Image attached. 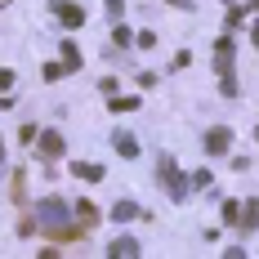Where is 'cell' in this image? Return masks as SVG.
Masks as SVG:
<instances>
[{
  "mask_svg": "<svg viewBox=\"0 0 259 259\" xmlns=\"http://www.w3.org/2000/svg\"><path fill=\"white\" fill-rule=\"evenodd\" d=\"M107 14H112V23H116V18L125 14V5H121V0H107Z\"/></svg>",
  "mask_w": 259,
  "mask_h": 259,
  "instance_id": "20",
  "label": "cell"
},
{
  "mask_svg": "<svg viewBox=\"0 0 259 259\" xmlns=\"http://www.w3.org/2000/svg\"><path fill=\"white\" fill-rule=\"evenodd\" d=\"M112 40H116V45H121V50H125V45H134V31H130V27H112Z\"/></svg>",
  "mask_w": 259,
  "mask_h": 259,
  "instance_id": "15",
  "label": "cell"
},
{
  "mask_svg": "<svg viewBox=\"0 0 259 259\" xmlns=\"http://www.w3.org/2000/svg\"><path fill=\"white\" fill-rule=\"evenodd\" d=\"M67 72H72L67 63H45V72H40V76H45V80H58V76H67Z\"/></svg>",
  "mask_w": 259,
  "mask_h": 259,
  "instance_id": "16",
  "label": "cell"
},
{
  "mask_svg": "<svg viewBox=\"0 0 259 259\" xmlns=\"http://www.w3.org/2000/svg\"><path fill=\"white\" fill-rule=\"evenodd\" d=\"M50 14L63 27H80V23H85V9H80L76 0H50Z\"/></svg>",
  "mask_w": 259,
  "mask_h": 259,
  "instance_id": "3",
  "label": "cell"
},
{
  "mask_svg": "<svg viewBox=\"0 0 259 259\" xmlns=\"http://www.w3.org/2000/svg\"><path fill=\"white\" fill-rule=\"evenodd\" d=\"M112 219H116V224H130V219H143V210L134 206V201H116V206H112Z\"/></svg>",
  "mask_w": 259,
  "mask_h": 259,
  "instance_id": "11",
  "label": "cell"
},
{
  "mask_svg": "<svg viewBox=\"0 0 259 259\" xmlns=\"http://www.w3.org/2000/svg\"><path fill=\"white\" fill-rule=\"evenodd\" d=\"M214 72H219V80H224V94H228V99H237V76H233V40H228V36H219V40H214Z\"/></svg>",
  "mask_w": 259,
  "mask_h": 259,
  "instance_id": "1",
  "label": "cell"
},
{
  "mask_svg": "<svg viewBox=\"0 0 259 259\" xmlns=\"http://www.w3.org/2000/svg\"><path fill=\"white\" fill-rule=\"evenodd\" d=\"M143 246L134 241V237H112V246H107V255L112 259H130V255H139Z\"/></svg>",
  "mask_w": 259,
  "mask_h": 259,
  "instance_id": "6",
  "label": "cell"
},
{
  "mask_svg": "<svg viewBox=\"0 0 259 259\" xmlns=\"http://www.w3.org/2000/svg\"><path fill=\"white\" fill-rule=\"evenodd\" d=\"M156 179L165 183V192H170L175 201H188V192H192V183H188V179L179 175V165H175L170 156H161V165H156Z\"/></svg>",
  "mask_w": 259,
  "mask_h": 259,
  "instance_id": "2",
  "label": "cell"
},
{
  "mask_svg": "<svg viewBox=\"0 0 259 259\" xmlns=\"http://www.w3.org/2000/svg\"><path fill=\"white\" fill-rule=\"evenodd\" d=\"M63 214H67L63 201H45V206H40V224H45V233H50V228H63Z\"/></svg>",
  "mask_w": 259,
  "mask_h": 259,
  "instance_id": "7",
  "label": "cell"
},
{
  "mask_svg": "<svg viewBox=\"0 0 259 259\" xmlns=\"http://www.w3.org/2000/svg\"><path fill=\"white\" fill-rule=\"evenodd\" d=\"M5 90H14V72H9V67H0V94H5Z\"/></svg>",
  "mask_w": 259,
  "mask_h": 259,
  "instance_id": "19",
  "label": "cell"
},
{
  "mask_svg": "<svg viewBox=\"0 0 259 259\" xmlns=\"http://www.w3.org/2000/svg\"><path fill=\"white\" fill-rule=\"evenodd\" d=\"M72 175L85 179V183H99L103 179V165H94V161H72Z\"/></svg>",
  "mask_w": 259,
  "mask_h": 259,
  "instance_id": "10",
  "label": "cell"
},
{
  "mask_svg": "<svg viewBox=\"0 0 259 259\" xmlns=\"http://www.w3.org/2000/svg\"><path fill=\"white\" fill-rule=\"evenodd\" d=\"M134 107H139V99H134V94H121V99L112 94V112H134Z\"/></svg>",
  "mask_w": 259,
  "mask_h": 259,
  "instance_id": "14",
  "label": "cell"
},
{
  "mask_svg": "<svg viewBox=\"0 0 259 259\" xmlns=\"http://www.w3.org/2000/svg\"><path fill=\"white\" fill-rule=\"evenodd\" d=\"M0 161H5V139H0Z\"/></svg>",
  "mask_w": 259,
  "mask_h": 259,
  "instance_id": "22",
  "label": "cell"
},
{
  "mask_svg": "<svg viewBox=\"0 0 259 259\" xmlns=\"http://www.w3.org/2000/svg\"><path fill=\"white\" fill-rule=\"evenodd\" d=\"M36 152H40V161H58V156H63V134H58V130H45V134L36 139Z\"/></svg>",
  "mask_w": 259,
  "mask_h": 259,
  "instance_id": "4",
  "label": "cell"
},
{
  "mask_svg": "<svg viewBox=\"0 0 259 259\" xmlns=\"http://www.w3.org/2000/svg\"><path fill=\"white\" fill-rule=\"evenodd\" d=\"M255 224H259V201H246L237 214V233H255Z\"/></svg>",
  "mask_w": 259,
  "mask_h": 259,
  "instance_id": "8",
  "label": "cell"
},
{
  "mask_svg": "<svg viewBox=\"0 0 259 259\" xmlns=\"http://www.w3.org/2000/svg\"><path fill=\"white\" fill-rule=\"evenodd\" d=\"M112 148L125 156V161H134V156H139V143H134V134H125V130H116V134H112Z\"/></svg>",
  "mask_w": 259,
  "mask_h": 259,
  "instance_id": "9",
  "label": "cell"
},
{
  "mask_svg": "<svg viewBox=\"0 0 259 259\" xmlns=\"http://www.w3.org/2000/svg\"><path fill=\"white\" fill-rule=\"evenodd\" d=\"M250 40H255V45H259V23H255V31H250Z\"/></svg>",
  "mask_w": 259,
  "mask_h": 259,
  "instance_id": "21",
  "label": "cell"
},
{
  "mask_svg": "<svg viewBox=\"0 0 259 259\" xmlns=\"http://www.w3.org/2000/svg\"><path fill=\"white\" fill-rule=\"evenodd\" d=\"M94 219H99V210L90 206V201H80V206H76V224H85V228H94Z\"/></svg>",
  "mask_w": 259,
  "mask_h": 259,
  "instance_id": "12",
  "label": "cell"
},
{
  "mask_svg": "<svg viewBox=\"0 0 259 259\" xmlns=\"http://www.w3.org/2000/svg\"><path fill=\"white\" fill-rule=\"evenodd\" d=\"M58 54H63V63H67L72 72H76V67H80V50H76V45H72V40H67V45H63V50H58Z\"/></svg>",
  "mask_w": 259,
  "mask_h": 259,
  "instance_id": "13",
  "label": "cell"
},
{
  "mask_svg": "<svg viewBox=\"0 0 259 259\" xmlns=\"http://www.w3.org/2000/svg\"><path fill=\"white\" fill-rule=\"evenodd\" d=\"M237 214H241V206L237 201H224V224H237Z\"/></svg>",
  "mask_w": 259,
  "mask_h": 259,
  "instance_id": "17",
  "label": "cell"
},
{
  "mask_svg": "<svg viewBox=\"0 0 259 259\" xmlns=\"http://www.w3.org/2000/svg\"><path fill=\"white\" fill-rule=\"evenodd\" d=\"M228 148H233V130L214 125V130H210V134H206V152H210V156H224V152H228Z\"/></svg>",
  "mask_w": 259,
  "mask_h": 259,
  "instance_id": "5",
  "label": "cell"
},
{
  "mask_svg": "<svg viewBox=\"0 0 259 259\" xmlns=\"http://www.w3.org/2000/svg\"><path fill=\"white\" fill-rule=\"evenodd\" d=\"M134 45H139V50H152L156 36H152V31H139V36H134Z\"/></svg>",
  "mask_w": 259,
  "mask_h": 259,
  "instance_id": "18",
  "label": "cell"
}]
</instances>
